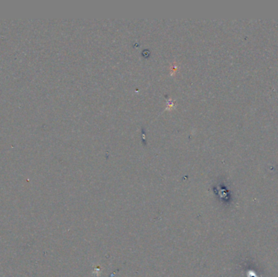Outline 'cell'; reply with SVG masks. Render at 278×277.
I'll return each instance as SVG.
<instances>
[{"label":"cell","mask_w":278,"mask_h":277,"mask_svg":"<svg viewBox=\"0 0 278 277\" xmlns=\"http://www.w3.org/2000/svg\"><path fill=\"white\" fill-rule=\"evenodd\" d=\"M178 68H179V66L176 64H172L170 66V73L172 76L176 75V73L178 72Z\"/></svg>","instance_id":"1"},{"label":"cell","mask_w":278,"mask_h":277,"mask_svg":"<svg viewBox=\"0 0 278 277\" xmlns=\"http://www.w3.org/2000/svg\"><path fill=\"white\" fill-rule=\"evenodd\" d=\"M173 106H174V103L172 102V101H170V102H168V104H167V107H166V109L167 110H172V108H173Z\"/></svg>","instance_id":"2"}]
</instances>
